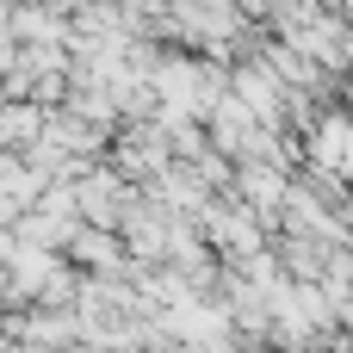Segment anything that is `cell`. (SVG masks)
<instances>
[{
	"label": "cell",
	"instance_id": "obj_2",
	"mask_svg": "<svg viewBox=\"0 0 353 353\" xmlns=\"http://www.w3.org/2000/svg\"><path fill=\"white\" fill-rule=\"evenodd\" d=\"M310 168L353 186V112H323L310 124Z\"/></svg>",
	"mask_w": 353,
	"mask_h": 353
},
{
	"label": "cell",
	"instance_id": "obj_1",
	"mask_svg": "<svg viewBox=\"0 0 353 353\" xmlns=\"http://www.w3.org/2000/svg\"><path fill=\"white\" fill-rule=\"evenodd\" d=\"M105 168L124 174L130 186H155L168 168H174V149H168V130L161 124H124L105 149Z\"/></svg>",
	"mask_w": 353,
	"mask_h": 353
}]
</instances>
